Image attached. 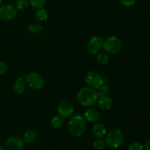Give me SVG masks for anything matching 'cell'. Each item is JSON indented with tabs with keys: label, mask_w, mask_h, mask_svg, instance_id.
Listing matches in <instances>:
<instances>
[{
	"label": "cell",
	"mask_w": 150,
	"mask_h": 150,
	"mask_svg": "<svg viewBox=\"0 0 150 150\" xmlns=\"http://www.w3.org/2000/svg\"><path fill=\"white\" fill-rule=\"evenodd\" d=\"M85 82L88 86L94 89H98L101 86L105 83V79L99 73L95 71H89L85 75Z\"/></svg>",
	"instance_id": "cell-5"
},
{
	"label": "cell",
	"mask_w": 150,
	"mask_h": 150,
	"mask_svg": "<svg viewBox=\"0 0 150 150\" xmlns=\"http://www.w3.org/2000/svg\"><path fill=\"white\" fill-rule=\"evenodd\" d=\"M67 123V130L69 133L73 137H79L84 133L86 128V120L83 116L80 114L72 116L69 118Z\"/></svg>",
	"instance_id": "cell-1"
},
{
	"label": "cell",
	"mask_w": 150,
	"mask_h": 150,
	"mask_svg": "<svg viewBox=\"0 0 150 150\" xmlns=\"http://www.w3.org/2000/svg\"><path fill=\"white\" fill-rule=\"evenodd\" d=\"M127 150H144L143 144L139 142H133L127 148Z\"/></svg>",
	"instance_id": "cell-23"
},
{
	"label": "cell",
	"mask_w": 150,
	"mask_h": 150,
	"mask_svg": "<svg viewBox=\"0 0 150 150\" xmlns=\"http://www.w3.org/2000/svg\"><path fill=\"white\" fill-rule=\"evenodd\" d=\"M29 4H31L35 9L42 8L46 4L47 2V0H29Z\"/></svg>",
	"instance_id": "cell-20"
},
{
	"label": "cell",
	"mask_w": 150,
	"mask_h": 150,
	"mask_svg": "<svg viewBox=\"0 0 150 150\" xmlns=\"http://www.w3.org/2000/svg\"><path fill=\"white\" fill-rule=\"evenodd\" d=\"M2 5V0H0V6Z\"/></svg>",
	"instance_id": "cell-28"
},
{
	"label": "cell",
	"mask_w": 150,
	"mask_h": 150,
	"mask_svg": "<svg viewBox=\"0 0 150 150\" xmlns=\"http://www.w3.org/2000/svg\"><path fill=\"white\" fill-rule=\"evenodd\" d=\"M105 141L102 139H97L94 142L93 146L95 150H103L105 147Z\"/></svg>",
	"instance_id": "cell-21"
},
{
	"label": "cell",
	"mask_w": 150,
	"mask_h": 150,
	"mask_svg": "<svg viewBox=\"0 0 150 150\" xmlns=\"http://www.w3.org/2000/svg\"><path fill=\"white\" fill-rule=\"evenodd\" d=\"M64 125V119L60 116H55L51 120V125L54 128H60Z\"/></svg>",
	"instance_id": "cell-18"
},
{
	"label": "cell",
	"mask_w": 150,
	"mask_h": 150,
	"mask_svg": "<svg viewBox=\"0 0 150 150\" xmlns=\"http://www.w3.org/2000/svg\"><path fill=\"white\" fill-rule=\"evenodd\" d=\"M144 150H149V149H144Z\"/></svg>",
	"instance_id": "cell-29"
},
{
	"label": "cell",
	"mask_w": 150,
	"mask_h": 150,
	"mask_svg": "<svg viewBox=\"0 0 150 150\" xmlns=\"http://www.w3.org/2000/svg\"><path fill=\"white\" fill-rule=\"evenodd\" d=\"M75 107L69 100H62L57 106V112L63 119H69L74 114Z\"/></svg>",
	"instance_id": "cell-8"
},
{
	"label": "cell",
	"mask_w": 150,
	"mask_h": 150,
	"mask_svg": "<svg viewBox=\"0 0 150 150\" xmlns=\"http://www.w3.org/2000/svg\"><path fill=\"white\" fill-rule=\"evenodd\" d=\"M38 138V133L34 130H29L26 131L23 136V143L32 144L36 141Z\"/></svg>",
	"instance_id": "cell-15"
},
{
	"label": "cell",
	"mask_w": 150,
	"mask_h": 150,
	"mask_svg": "<svg viewBox=\"0 0 150 150\" xmlns=\"http://www.w3.org/2000/svg\"><path fill=\"white\" fill-rule=\"evenodd\" d=\"M98 106L100 109L104 111H108L111 109L113 105V100L108 95H103V96L98 97V101H97Z\"/></svg>",
	"instance_id": "cell-11"
},
{
	"label": "cell",
	"mask_w": 150,
	"mask_h": 150,
	"mask_svg": "<svg viewBox=\"0 0 150 150\" xmlns=\"http://www.w3.org/2000/svg\"><path fill=\"white\" fill-rule=\"evenodd\" d=\"M98 95L96 90L90 87H83L78 92L76 98L82 106L92 107L97 104Z\"/></svg>",
	"instance_id": "cell-2"
},
{
	"label": "cell",
	"mask_w": 150,
	"mask_h": 150,
	"mask_svg": "<svg viewBox=\"0 0 150 150\" xmlns=\"http://www.w3.org/2000/svg\"><path fill=\"white\" fill-rule=\"evenodd\" d=\"M122 42L121 40L117 37L109 36L103 40V48L104 51L108 53V54H117L121 52L122 50Z\"/></svg>",
	"instance_id": "cell-4"
},
{
	"label": "cell",
	"mask_w": 150,
	"mask_h": 150,
	"mask_svg": "<svg viewBox=\"0 0 150 150\" xmlns=\"http://www.w3.org/2000/svg\"><path fill=\"white\" fill-rule=\"evenodd\" d=\"M83 117L85 118L86 121L95 123L99 120L100 112L95 108H89L84 112Z\"/></svg>",
	"instance_id": "cell-13"
},
{
	"label": "cell",
	"mask_w": 150,
	"mask_h": 150,
	"mask_svg": "<svg viewBox=\"0 0 150 150\" xmlns=\"http://www.w3.org/2000/svg\"><path fill=\"white\" fill-rule=\"evenodd\" d=\"M29 5V0H16L15 3V7L18 11H23L28 8Z\"/></svg>",
	"instance_id": "cell-19"
},
{
	"label": "cell",
	"mask_w": 150,
	"mask_h": 150,
	"mask_svg": "<svg viewBox=\"0 0 150 150\" xmlns=\"http://www.w3.org/2000/svg\"><path fill=\"white\" fill-rule=\"evenodd\" d=\"M109 87H108V85H106L105 83H104L103 86H101L98 89V96H103V95H108V94L109 93Z\"/></svg>",
	"instance_id": "cell-22"
},
{
	"label": "cell",
	"mask_w": 150,
	"mask_h": 150,
	"mask_svg": "<svg viewBox=\"0 0 150 150\" xmlns=\"http://www.w3.org/2000/svg\"><path fill=\"white\" fill-rule=\"evenodd\" d=\"M0 150H5V149H4V146H0Z\"/></svg>",
	"instance_id": "cell-27"
},
{
	"label": "cell",
	"mask_w": 150,
	"mask_h": 150,
	"mask_svg": "<svg viewBox=\"0 0 150 150\" xmlns=\"http://www.w3.org/2000/svg\"><path fill=\"white\" fill-rule=\"evenodd\" d=\"M17 9L13 4H6L0 6V20L3 21H10L16 17Z\"/></svg>",
	"instance_id": "cell-7"
},
{
	"label": "cell",
	"mask_w": 150,
	"mask_h": 150,
	"mask_svg": "<svg viewBox=\"0 0 150 150\" xmlns=\"http://www.w3.org/2000/svg\"><path fill=\"white\" fill-rule=\"evenodd\" d=\"M35 16H36V18L40 21H45L48 18V12L43 7L37 9Z\"/></svg>",
	"instance_id": "cell-17"
},
{
	"label": "cell",
	"mask_w": 150,
	"mask_h": 150,
	"mask_svg": "<svg viewBox=\"0 0 150 150\" xmlns=\"http://www.w3.org/2000/svg\"><path fill=\"white\" fill-rule=\"evenodd\" d=\"M92 133L97 139H102L105 136L107 130L105 126L102 123H95L92 129Z\"/></svg>",
	"instance_id": "cell-12"
},
{
	"label": "cell",
	"mask_w": 150,
	"mask_h": 150,
	"mask_svg": "<svg viewBox=\"0 0 150 150\" xmlns=\"http://www.w3.org/2000/svg\"><path fill=\"white\" fill-rule=\"evenodd\" d=\"M149 139H146V140L144 141V149H149Z\"/></svg>",
	"instance_id": "cell-26"
},
{
	"label": "cell",
	"mask_w": 150,
	"mask_h": 150,
	"mask_svg": "<svg viewBox=\"0 0 150 150\" xmlns=\"http://www.w3.org/2000/svg\"><path fill=\"white\" fill-rule=\"evenodd\" d=\"M26 82L23 78H18L16 79L13 85V89L16 93L19 95H22L26 92Z\"/></svg>",
	"instance_id": "cell-14"
},
{
	"label": "cell",
	"mask_w": 150,
	"mask_h": 150,
	"mask_svg": "<svg viewBox=\"0 0 150 150\" xmlns=\"http://www.w3.org/2000/svg\"><path fill=\"white\" fill-rule=\"evenodd\" d=\"M123 6L127 7H133L136 4V0H118Z\"/></svg>",
	"instance_id": "cell-24"
},
{
	"label": "cell",
	"mask_w": 150,
	"mask_h": 150,
	"mask_svg": "<svg viewBox=\"0 0 150 150\" xmlns=\"http://www.w3.org/2000/svg\"><path fill=\"white\" fill-rule=\"evenodd\" d=\"M5 150H23L24 144L23 140L18 137H10L4 144Z\"/></svg>",
	"instance_id": "cell-10"
},
{
	"label": "cell",
	"mask_w": 150,
	"mask_h": 150,
	"mask_svg": "<svg viewBox=\"0 0 150 150\" xmlns=\"http://www.w3.org/2000/svg\"><path fill=\"white\" fill-rule=\"evenodd\" d=\"M26 84L32 89L35 90L41 89L45 84V80L40 73L36 72H32L26 75L24 78Z\"/></svg>",
	"instance_id": "cell-6"
},
{
	"label": "cell",
	"mask_w": 150,
	"mask_h": 150,
	"mask_svg": "<svg viewBox=\"0 0 150 150\" xmlns=\"http://www.w3.org/2000/svg\"><path fill=\"white\" fill-rule=\"evenodd\" d=\"M96 60L98 64H107L110 60L109 54L105 51H100L97 54Z\"/></svg>",
	"instance_id": "cell-16"
},
{
	"label": "cell",
	"mask_w": 150,
	"mask_h": 150,
	"mask_svg": "<svg viewBox=\"0 0 150 150\" xmlns=\"http://www.w3.org/2000/svg\"><path fill=\"white\" fill-rule=\"evenodd\" d=\"M103 39L100 36H93L89 40L86 48L91 54H97L103 48Z\"/></svg>",
	"instance_id": "cell-9"
},
{
	"label": "cell",
	"mask_w": 150,
	"mask_h": 150,
	"mask_svg": "<svg viewBox=\"0 0 150 150\" xmlns=\"http://www.w3.org/2000/svg\"><path fill=\"white\" fill-rule=\"evenodd\" d=\"M105 145L111 149H118L124 142V134L120 129L117 127L111 129L105 135Z\"/></svg>",
	"instance_id": "cell-3"
},
{
	"label": "cell",
	"mask_w": 150,
	"mask_h": 150,
	"mask_svg": "<svg viewBox=\"0 0 150 150\" xmlns=\"http://www.w3.org/2000/svg\"><path fill=\"white\" fill-rule=\"evenodd\" d=\"M7 64L4 62H0V76H2L7 72Z\"/></svg>",
	"instance_id": "cell-25"
}]
</instances>
